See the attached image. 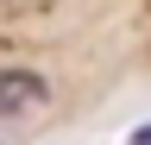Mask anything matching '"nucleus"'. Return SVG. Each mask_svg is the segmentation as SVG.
<instances>
[{"mask_svg": "<svg viewBox=\"0 0 151 145\" xmlns=\"http://www.w3.org/2000/svg\"><path fill=\"white\" fill-rule=\"evenodd\" d=\"M44 101H50V82L38 76V69H19V63H6V69H0V120L44 114Z\"/></svg>", "mask_w": 151, "mask_h": 145, "instance_id": "obj_1", "label": "nucleus"}]
</instances>
